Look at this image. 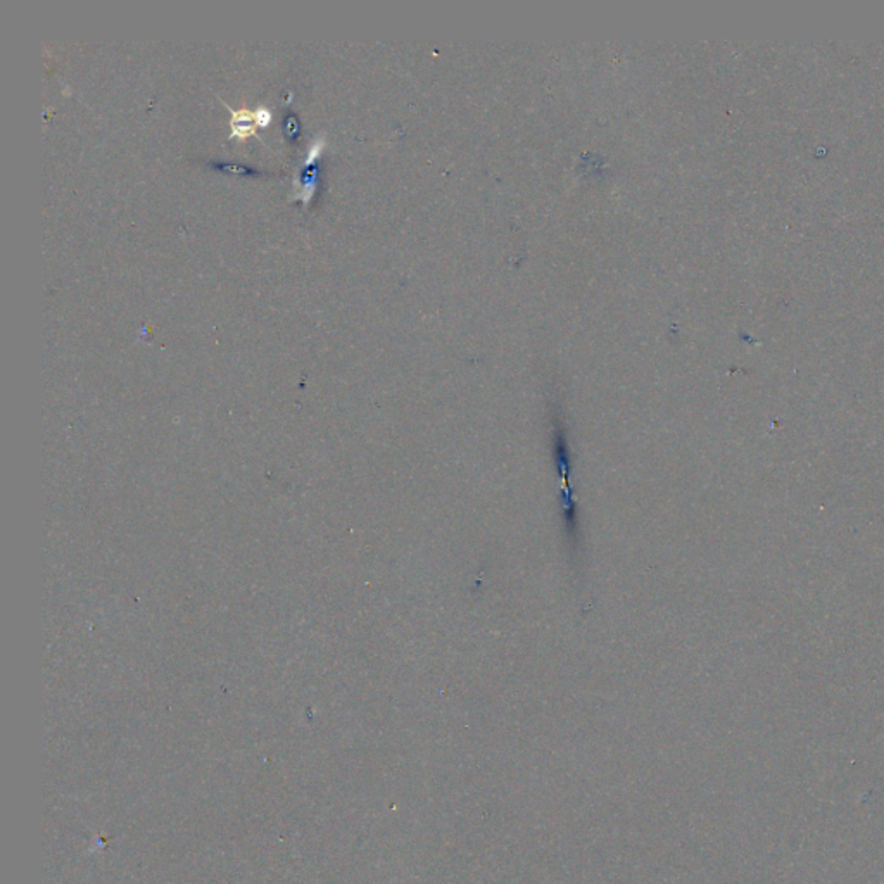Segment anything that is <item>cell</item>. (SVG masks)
Here are the masks:
<instances>
[{
  "instance_id": "cell-1",
  "label": "cell",
  "mask_w": 884,
  "mask_h": 884,
  "mask_svg": "<svg viewBox=\"0 0 884 884\" xmlns=\"http://www.w3.org/2000/svg\"><path fill=\"white\" fill-rule=\"evenodd\" d=\"M232 114V121H230V138H237V140H246L249 135H254L256 133V116H254V110H249V109H239L234 110L232 108H228Z\"/></svg>"
},
{
  "instance_id": "cell-5",
  "label": "cell",
  "mask_w": 884,
  "mask_h": 884,
  "mask_svg": "<svg viewBox=\"0 0 884 884\" xmlns=\"http://www.w3.org/2000/svg\"><path fill=\"white\" fill-rule=\"evenodd\" d=\"M254 116L258 126H268L271 121V110L266 106H258L254 110Z\"/></svg>"
},
{
  "instance_id": "cell-2",
  "label": "cell",
  "mask_w": 884,
  "mask_h": 884,
  "mask_svg": "<svg viewBox=\"0 0 884 884\" xmlns=\"http://www.w3.org/2000/svg\"><path fill=\"white\" fill-rule=\"evenodd\" d=\"M317 180H318L317 166L314 164L304 166L301 178H298L294 181L295 193L292 197H294V199H301L302 203H310L311 197H313L314 192H317V185H318Z\"/></svg>"
},
{
  "instance_id": "cell-4",
  "label": "cell",
  "mask_w": 884,
  "mask_h": 884,
  "mask_svg": "<svg viewBox=\"0 0 884 884\" xmlns=\"http://www.w3.org/2000/svg\"><path fill=\"white\" fill-rule=\"evenodd\" d=\"M215 166L218 169H223V171L228 173H235V175H256V169L249 168L246 164H234V163H215Z\"/></svg>"
},
{
  "instance_id": "cell-3",
  "label": "cell",
  "mask_w": 884,
  "mask_h": 884,
  "mask_svg": "<svg viewBox=\"0 0 884 884\" xmlns=\"http://www.w3.org/2000/svg\"><path fill=\"white\" fill-rule=\"evenodd\" d=\"M323 149H325V138H323V135H319L314 138V140L310 144V147H307V154H306V159H304V164L313 166L314 161L322 156Z\"/></svg>"
},
{
  "instance_id": "cell-6",
  "label": "cell",
  "mask_w": 884,
  "mask_h": 884,
  "mask_svg": "<svg viewBox=\"0 0 884 884\" xmlns=\"http://www.w3.org/2000/svg\"><path fill=\"white\" fill-rule=\"evenodd\" d=\"M285 132H287V135H289V137L298 135L299 121H298V118L294 116V114L287 116V120H285Z\"/></svg>"
}]
</instances>
